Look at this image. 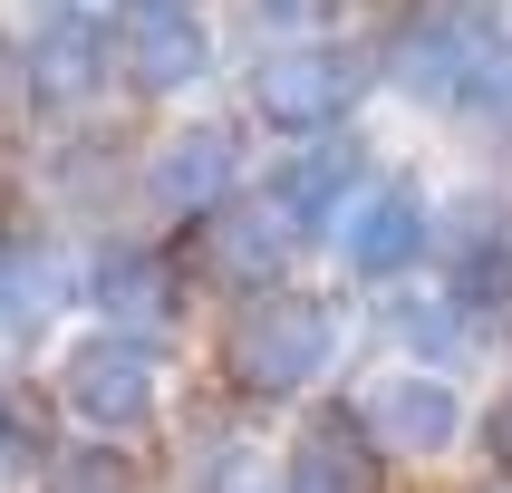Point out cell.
<instances>
[{
	"mask_svg": "<svg viewBox=\"0 0 512 493\" xmlns=\"http://www.w3.org/2000/svg\"><path fill=\"white\" fill-rule=\"evenodd\" d=\"M329 358H339V310L319 290H261L223 329V387L252 397V406L310 397L319 377H329Z\"/></svg>",
	"mask_w": 512,
	"mask_h": 493,
	"instance_id": "cell-1",
	"label": "cell"
},
{
	"mask_svg": "<svg viewBox=\"0 0 512 493\" xmlns=\"http://www.w3.org/2000/svg\"><path fill=\"white\" fill-rule=\"evenodd\" d=\"M368 97V58L358 49H339V39H290V49H271L252 68V107L281 126V136H329L348 107Z\"/></svg>",
	"mask_w": 512,
	"mask_h": 493,
	"instance_id": "cell-2",
	"label": "cell"
},
{
	"mask_svg": "<svg viewBox=\"0 0 512 493\" xmlns=\"http://www.w3.org/2000/svg\"><path fill=\"white\" fill-rule=\"evenodd\" d=\"M348 416L387 464H445L464 435V397L445 387V368H377L348 397Z\"/></svg>",
	"mask_w": 512,
	"mask_h": 493,
	"instance_id": "cell-3",
	"label": "cell"
},
{
	"mask_svg": "<svg viewBox=\"0 0 512 493\" xmlns=\"http://www.w3.org/2000/svg\"><path fill=\"white\" fill-rule=\"evenodd\" d=\"M58 397H68L78 426L136 435L145 416H155V397H165V358H155L136 329H97V339H78L58 358Z\"/></svg>",
	"mask_w": 512,
	"mask_h": 493,
	"instance_id": "cell-4",
	"label": "cell"
},
{
	"mask_svg": "<svg viewBox=\"0 0 512 493\" xmlns=\"http://www.w3.org/2000/svg\"><path fill=\"white\" fill-rule=\"evenodd\" d=\"M290 252H300V223L271 194H232L223 213H203V271L223 290H242V300L290 290Z\"/></svg>",
	"mask_w": 512,
	"mask_h": 493,
	"instance_id": "cell-5",
	"label": "cell"
},
{
	"mask_svg": "<svg viewBox=\"0 0 512 493\" xmlns=\"http://www.w3.org/2000/svg\"><path fill=\"white\" fill-rule=\"evenodd\" d=\"M107 49H116V78L174 97V87L203 78V49H213V39H203V10H194V0H116Z\"/></svg>",
	"mask_w": 512,
	"mask_h": 493,
	"instance_id": "cell-6",
	"label": "cell"
},
{
	"mask_svg": "<svg viewBox=\"0 0 512 493\" xmlns=\"http://www.w3.org/2000/svg\"><path fill=\"white\" fill-rule=\"evenodd\" d=\"M426 252H435V213H426V194H416L406 174L368 184V194L339 213V261L358 281H406Z\"/></svg>",
	"mask_w": 512,
	"mask_h": 493,
	"instance_id": "cell-7",
	"label": "cell"
},
{
	"mask_svg": "<svg viewBox=\"0 0 512 493\" xmlns=\"http://www.w3.org/2000/svg\"><path fill=\"white\" fill-rule=\"evenodd\" d=\"M261 194L300 223V242H310V232H339V213L368 194V155H358L348 136H310L300 155H281V174H271Z\"/></svg>",
	"mask_w": 512,
	"mask_h": 493,
	"instance_id": "cell-8",
	"label": "cell"
},
{
	"mask_svg": "<svg viewBox=\"0 0 512 493\" xmlns=\"http://www.w3.org/2000/svg\"><path fill=\"white\" fill-rule=\"evenodd\" d=\"M377 464L387 455L358 435V416L348 406H319L310 426L281 445V484L290 493H377Z\"/></svg>",
	"mask_w": 512,
	"mask_h": 493,
	"instance_id": "cell-9",
	"label": "cell"
},
{
	"mask_svg": "<svg viewBox=\"0 0 512 493\" xmlns=\"http://www.w3.org/2000/svg\"><path fill=\"white\" fill-rule=\"evenodd\" d=\"M232 155H242V145H232V126H184V136L155 155V174H145V184H155V203H165V213L203 223V213H223V203H232Z\"/></svg>",
	"mask_w": 512,
	"mask_h": 493,
	"instance_id": "cell-10",
	"label": "cell"
},
{
	"mask_svg": "<svg viewBox=\"0 0 512 493\" xmlns=\"http://www.w3.org/2000/svg\"><path fill=\"white\" fill-rule=\"evenodd\" d=\"M445 300L464 310V329H512V223H474L455 232V261H445Z\"/></svg>",
	"mask_w": 512,
	"mask_h": 493,
	"instance_id": "cell-11",
	"label": "cell"
},
{
	"mask_svg": "<svg viewBox=\"0 0 512 493\" xmlns=\"http://www.w3.org/2000/svg\"><path fill=\"white\" fill-rule=\"evenodd\" d=\"M49 310H58V261L39 242H0V348L39 339Z\"/></svg>",
	"mask_w": 512,
	"mask_h": 493,
	"instance_id": "cell-12",
	"label": "cell"
},
{
	"mask_svg": "<svg viewBox=\"0 0 512 493\" xmlns=\"http://www.w3.org/2000/svg\"><path fill=\"white\" fill-rule=\"evenodd\" d=\"M97 310H116V319H174V271H165V252L116 242V252L97 261Z\"/></svg>",
	"mask_w": 512,
	"mask_h": 493,
	"instance_id": "cell-13",
	"label": "cell"
},
{
	"mask_svg": "<svg viewBox=\"0 0 512 493\" xmlns=\"http://www.w3.org/2000/svg\"><path fill=\"white\" fill-rule=\"evenodd\" d=\"M97 78H107V39H97V20L68 10V20L39 39V97H49V107H78Z\"/></svg>",
	"mask_w": 512,
	"mask_h": 493,
	"instance_id": "cell-14",
	"label": "cell"
},
{
	"mask_svg": "<svg viewBox=\"0 0 512 493\" xmlns=\"http://www.w3.org/2000/svg\"><path fill=\"white\" fill-rule=\"evenodd\" d=\"M455 116H474L484 136H512V29H493L484 49L464 58V78H455V97H445Z\"/></svg>",
	"mask_w": 512,
	"mask_h": 493,
	"instance_id": "cell-15",
	"label": "cell"
},
{
	"mask_svg": "<svg viewBox=\"0 0 512 493\" xmlns=\"http://www.w3.org/2000/svg\"><path fill=\"white\" fill-rule=\"evenodd\" d=\"M194 493H290V484H281V455L271 445L223 435V445H203V484Z\"/></svg>",
	"mask_w": 512,
	"mask_h": 493,
	"instance_id": "cell-16",
	"label": "cell"
},
{
	"mask_svg": "<svg viewBox=\"0 0 512 493\" xmlns=\"http://www.w3.org/2000/svg\"><path fill=\"white\" fill-rule=\"evenodd\" d=\"M49 493H136V464L116 455V445H78V455H58Z\"/></svg>",
	"mask_w": 512,
	"mask_h": 493,
	"instance_id": "cell-17",
	"label": "cell"
},
{
	"mask_svg": "<svg viewBox=\"0 0 512 493\" xmlns=\"http://www.w3.org/2000/svg\"><path fill=\"white\" fill-rule=\"evenodd\" d=\"M39 464H49V455H39V435H29L20 416H10V406H0V493H10V484H29V474H39Z\"/></svg>",
	"mask_w": 512,
	"mask_h": 493,
	"instance_id": "cell-18",
	"label": "cell"
},
{
	"mask_svg": "<svg viewBox=\"0 0 512 493\" xmlns=\"http://www.w3.org/2000/svg\"><path fill=\"white\" fill-rule=\"evenodd\" d=\"M474 435H484V464H493V474L512 484V387H503V397L484 406V426H474Z\"/></svg>",
	"mask_w": 512,
	"mask_h": 493,
	"instance_id": "cell-19",
	"label": "cell"
},
{
	"mask_svg": "<svg viewBox=\"0 0 512 493\" xmlns=\"http://www.w3.org/2000/svg\"><path fill=\"white\" fill-rule=\"evenodd\" d=\"M300 10H310V0H261V20L281 29V20H300Z\"/></svg>",
	"mask_w": 512,
	"mask_h": 493,
	"instance_id": "cell-20",
	"label": "cell"
}]
</instances>
